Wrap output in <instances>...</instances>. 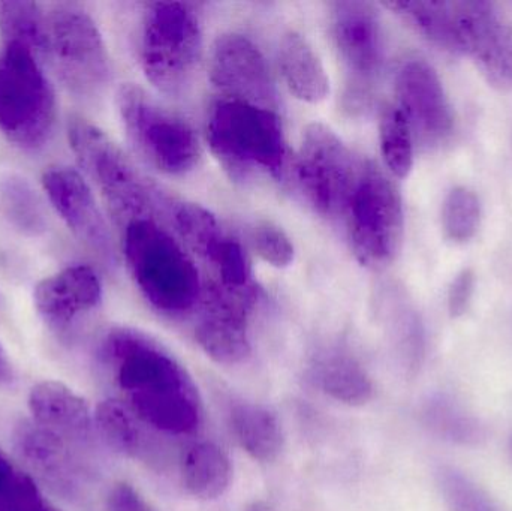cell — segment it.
<instances>
[{
    "mask_svg": "<svg viewBox=\"0 0 512 511\" xmlns=\"http://www.w3.org/2000/svg\"><path fill=\"white\" fill-rule=\"evenodd\" d=\"M231 428L240 446L258 462H273L283 449V431L276 414L264 405L239 402L230 411Z\"/></svg>",
    "mask_w": 512,
    "mask_h": 511,
    "instance_id": "cell-23",
    "label": "cell"
},
{
    "mask_svg": "<svg viewBox=\"0 0 512 511\" xmlns=\"http://www.w3.org/2000/svg\"><path fill=\"white\" fill-rule=\"evenodd\" d=\"M95 422L98 434L117 452L134 459L149 456L147 426L119 399H108L99 404Z\"/></svg>",
    "mask_w": 512,
    "mask_h": 511,
    "instance_id": "cell-25",
    "label": "cell"
},
{
    "mask_svg": "<svg viewBox=\"0 0 512 511\" xmlns=\"http://www.w3.org/2000/svg\"><path fill=\"white\" fill-rule=\"evenodd\" d=\"M249 245L265 263L276 269H285L294 261V243L288 234L270 221H258L249 227Z\"/></svg>",
    "mask_w": 512,
    "mask_h": 511,
    "instance_id": "cell-32",
    "label": "cell"
},
{
    "mask_svg": "<svg viewBox=\"0 0 512 511\" xmlns=\"http://www.w3.org/2000/svg\"><path fill=\"white\" fill-rule=\"evenodd\" d=\"M361 162L330 126L310 123L295 156V180L315 212L324 218H343L360 176Z\"/></svg>",
    "mask_w": 512,
    "mask_h": 511,
    "instance_id": "cell-10",
    "label": "cell"
},
{
    "mask_svg": "<svg viewBox=\"0 0 512 511\" xmlns=\"http://www.w3.org/2000/svg\"><path fill=\"white\" fill-rule=\"evenodd\" d=\"M14 446L26 467L63 497H77L89 479L80 452L33 420L15 426Z\"/></svg>",
    "mask_w": 512,
    "mask_h": 511,
    "instance_id": "cell-18",
    "label": "cell"
},
{
    "mask_svg": "<svg viewBox=\"0 0 512 511\" xmlns=\"http://www.w3.org/2000/svg\"><path fill=\"white\" fill-rule=\"evenodd\" d=\"M48 56L69 92L99 95L110 83L111 60L92 15L78 3L59 2L47 12Z\"/></svg>",
    "mask_w": 512,
    "mask_h": 511,
    "instance_id": "cell-9",
    "label": "cell"
},
{
    "mask_svg": "<svg viewBox=\"0 0 512 511\" xmlns=\"http://www.w3.org/2000/svg\"><path fill=\"white\" fill-rule=\"evenodd\" d=\"M474 273L471 270H463L450 288V296H448V305L453 317L465 314L469 302H471L472 291H474Z\"/></svg>",
    "mask_w": 512,
    "mask_h": 511,
    "instance_id": "cell-34",
    "label": "cell"
},
{
    "mask_svg": "<svg viewBox=\"0 0 512 511\" xmlns=\"http://www.w3.org/2000/svg\"><path fill=\"white\" fill-rule=\"evenodd\" d=\"M203 24L189 3H147L141 21L140 63L159 92L182 96L194 84L203 59Z\"/></svg>",
    "mask_w": 512,
    "mask_h": 511,
    "instance_id": "cell-4",
    "label": "cell"
},
{
    "mask_svg": "<svg viewBox=\"0 0 512 511\" xmlns=\"http://www.w3.org/2000/svg\"><path fill=\"white\" fill-rule=\"evenodd\" d=\"M57 117L53 86L42 60L20 45L0 53V131L23 149L41 147Z\"/></svg>",
    "mask_w": 512,
    "mask_h": 511,
    "instance_id": "cell-8",
    "label": "cell"
},
{
    "mask_svg": "<svg viewBox=\"0 0 512 511\" xmlns=\"http://www.w3.org/2000/svg\"><path fill=\"white\" fill-rule=\"evenodd\" d=\"M0 36L5 45H20L47 60V12L39 3L0 2Z\"/></svg>",
    "mask_w": 512,
    "mask_h": 511,
    "instance_id": "cell-26",
    "label": "cell"
},
{
    "mask_svg": "<svg viewBox=\"0 0 512 511\" xmlns=\"http://www.w3.org/2000/svg\"><path fill=\"white\" fill-rule=\"evenodd\" d=\"M258 299L204 287L195 326L204 353L221 365H239L252 353L251 317Z\"/></svg>",
    "mask_w": 512,
    "mask_h": 511,
    "instance_id": "cell-14",
    "label": "cell"
},
{
    "mask_svg": "<svg viewBox=\"0 0 512 511\" xmlns=\"http://www.w3.org/2000/svg\"><path fill=\"white\" fill-rule=\"evenodd\" d=\"M99 360L119 390V401L147 428L176 437L198 431L204 411L197 386L158 342L119 327L102 339Z\"/></svg>",
    "mask_w": 512,
    "mask_h": 511,
    "instance_id": "cell-1",
    "label": "cell"
},
{
    "mask_svg": "<svg viewBox=\"0 0 512 511\" xmlns=\"http://www.w3.org/2000/svg\"><path fill=\"white\" fill-rule=\"evenodd\" d=\"M343 219L361 266L379 270L394 263L405 237L403 201L393 180L375 162H361Z\"/></svg>",
    "mask_w": 512,
    "mask_h": 511,
    "instance_id": "cell-7",
    "label": "cell"
},
{
    "mask_svg": "<svg viewBox=\"0 0 512 511\" xmlns=\"http://www.w3.org/2000/svg\"><path fill=\"white\" fill-rule=\"evenodd\" d=\"M123 254L144 299L167 315H183L200 305V270L183 243L155 216L123 225Z\"/></svg>",
    "mask_w": 512,
    "mask_h": 511,
    "instance_id": "cell-2",
    "label": "cell"
},
{
    "mask_svg": "<svg viewBox=\"0 0 512 511\" xmlns=\"http://www.w3.org/2000/svg\"><path fill=\"white\" fill-rule=\"evenodd\" d=\"M454 53L471 57L487 83L512 90V17L504 5L486 0H454Z\"/></svg>",
    "mask_w": 512,
    "mask_h": 511,
    "instance_id": "cell-12",
    "label": "cell"
},
{
    "mask_svg": "<svg viewBox=\"0 0 512 511\" xmlns=\"http://www.w3.org/2000/svg\"><path fill=\"white\" fill-rule=\"evenodd\" d=\"M209 75L221 98L277 107L273 72L258 45L242 33L219 36L210 51Z\"/></svg>",
    "mask_w": 512,
    "mask_h": 511,
    "instance_id": "cell-13",
    "label": "cell"
},
{
    "mask_svg": "<svg viewBox=\"0 0 512 511\" xmlns=\"http://www.w3.org/2000/svg\"><path fill=\"white\" fill-rule=\"evenodd\" d=\"M54 511H60V510H57V509H56V510H54Z\"/></svg>",
    "mask_w": 512,
    "mask_h": 511,
    "instance_id": "cell-36",
    "label": "cell"
},
{
    "mask_svg": "<svg viewBox=\"0 0 512 511\" xmlns=\"http://www.w3.org/2000/svg\"><path fill=\"white\" fill-rule=\"evenodd\" d=\"M0 203L12 225L23 233H44L48 225L44 201L21 176H8L0 182Z\"/></svg>",
    "mask_w": 512,
    "mask_h": 511,
    "instance_id": "cell-27",
    "label": "cell"
},
{
    "mask_svg": "<svg viewBox=\"0 0 512 511\" xmlns=\"http://www.w3.org/2000/svg\"><path fill=\"white\" fill-rule=\"evenodd\" d=\"M481 221V204L477 194L457 186L447 195L442 207L445 237L454 243H466L477 234Z\"/></svg>",
    "mask_w": 512,
    "mask_h": 511,
    "instance_id": "cell-31",
    "label": "cell"
},
{
    "mask_svg": "<svg viewBox=\"0 0 512 511\" xmlns=\"http://www.w3.org/2000/svg\"><path fill=\"white\" fill-rule=\"evenodd\" d=\"M397 107L420 146L438 147L454 128V114L438 72L424 60H409L396 78Z\"/></svg>",
    "mask_w": 512,
    "mask_h": 511,
    "instance_id": "cell-15",
    "label": "cell"
},
{
    "mask_svg": "<svg viewBox=\"0 0 512 511\" xmlns=\"http://www.w3.org/2000/svg\"><path fill=\"white\" fill-rule=\"evenodd\" d=\"M116 104L132 149L150 167L168 176H185L200 165L203 144L194 126L146 89L122 84Z\"/></svg>",
    "mask_w": 512,
    "mask_h": 511,
    "instance_id": "cell-5",
    "label": "cell"
},
{
    "mask_svg": "<svg viewBox=\"0 0 512 511\" xmlns=\"http://www.w3.org/2000/svg\"><path fill=\"white\" fill-rule=\"evenodd\" d=\"M68 138L83 176L92 180L120 224L155 216V189L107 132L87 120L74 119L69 123Z\"/></svg>",
    "mask_w": 512,
    "mask_h": 511,
    "instance_id": "cell-6",
    "label": "cell"
},
{
    "mask_svg": "<svg viewBox=\"0 0 512 511\" xmlns=\"http://www.w3.org/2000/svg\"><path fill=\"white\" fill-rule=\"evenodd\" d=\"M280 74L289 92L306 104H321L330 95V77L309 39L291 30L282 36L277 51Z\"/></svg>",
    "mask_w": 512,
    "mask_h": 511,
    "instance_id": "cell-21",
    "label": "cell"
},
{
    "mask_svg": "<svg viewBox=\"0 0 512 511\" xmlns=\"http://www.w3.org/2000/svg\"><path fill=\"white\" fill-rule=\"evenodd\" d=\"M330 20L334 47L346 72L358 83H372L385 57L378 9L367 2H337L331 5Z\"/></svg>",
    "mask_w": 512,
    "mask_h": 511,
    "instance_id": "cell-17",
    "label": "cell"
},
{
    "mask_svg": "<svg viewBox=\"0 0 512 511\" xmlns=\"http://www.w3.org/2000/svg\"><path fill=\"white\" fill-rule=\"evenodd\" d=\"M414 135L397 105H388L379 120V146L385 167L397 179H405L414 167Z\"/></svg>",
    "mask_w": 512,
    "mask_h": 511,
    "instance_id": "cell-29",
    "label": "cell"
},
{
    "mask_svg": "<svg viewBox=\"0 0 512 511\" xmlns=\"http://www.w3.org/2000/svg\"><path fill=\"white\" fill-rule=\"evenodd\" d=\"M42 186L72 234L99 257L113 260V237L86 177L68 165H53L42 174Z\"/></svg>",
    "mask_w": 512,
    "mask_h": 511,
    "instance_id": "cell-16",
    "label": "cell"
},
{
    "mask_svg": "<svg viewBox=\"0 0 512 511\" xmlns=\"http://www.w3.org/2000/svg\"><path fill=\"white\" fill-rule=\"evenodd\" d=\"M35 480L0 449V511H54Z\"/></svg>",
    "mask_w": 512,
    "mask_h": 511,
    "instance_id": "cell-30",
    "label": "cell"
},
{
    "mask_svg": "<svg viewBox=\"0 0 512 511\" xmlns=\"http://www.w3.org/2000/svg\"><path fill=\"white\" fill-rule=\"evenodd\" d=\"M102 300L98 273L89 266H69L42 279L33 290V305L51 329L65 330L95 311Z\"/></svg>",
    "mask_w": 512,
    "mask_h": 511,
    "instance_id": "cell-19",
    "label": "cell"
},
{
    "mask_svg": "<svg viewBox=\"0 0 512 511\" xmlns=\"http://www.w3.org/2000/svg\"><path fill=\"white\" fill-rule=\"evenodd\" d=\"M108 511H155L128 483H117L107 498Z\"/></svg>",
    "mask_w": 512,
    "mask_h": 511,
    "instance_id": "cell-33",
    "label": "cell"
},
{
    "mask_svg": "<svg viewBox=\"0 0 512 511\" xmlns=\"http://www.w3.org/2000/svg\"><path fill=\"white\" fill-rule=\"evenodd\" d=\"M207 141L236 182L280 180L288 165V143L273 108L219 98L207 117Z\"/></svg>",
    "mask_w": 512,
    "mask_h": 511,
    "instance_id": "cell-3",
    "label": "cell"
},
{
    "mask_svg": "<svg viewBox=\"0 0 512 511\" xmlns=\"http://www.w3.org/2000/svg\"><path fill=\"white\" fill-rule=\"evenodd\" d=\"M32 420L71 444L78 452L95 443V414L87 402L66 384L41 381L29 393Z\"/></svg>",
    "mask_w": 512,
    "mask_h": 511,
    "instance_id": "cell-20",
    "label": "cell"
},
{
    "mask_svg": "<svg viewBox=\"0 0 512 511\" xmlns=\"http://www.w3.org/2000/svg\"><path fill=\"white\" fill-rule=\"evenodd\" d=\"M15 380L14 366L5 348L0 344V387L12 386Z\"/></svg>",
    "mask_w": 512,
    "mask_h": 511,
    "instance_id": "cell-35",
    "label": "cell"
},
{
    "mask_svg": "<svg viewBox=\"0 0 512 511\" xmlns=\"http://www.w3.org/2000/svg\"><path fill=\"white\" fill-rule=\"evenodd\" d=\"M180 476L192 497L216 500L230 488L233 465L222 447L210 441H201L183 455Z\"/></svg>",
    "mask_w": 512,
    "mask_h": 511,
    "instance_id": "cell-22",
    "label": "cell"
},
{
    "mask_svg": "<svg viewBox=\"0 0 512 511\" xmlns=\"http://www.w3.org/2000/svg\"><path fill=\"white\" fill-rule=\"evenodd\" d=\"M384 6L427 41L454 53L451 2H390Z\"/></svg>",
    "mask_w": 512,
    "mask_h": 511,
    "instance_id": "cell-28",
    "label": "cell"
},
{
    "mask_svg": "<svg viewBox=\"0 0 512 511\" xmlns=\"http://www.w3.org/2000/svg\"><path fill=\"white\" fill-rule=\"evenodd\" d=\"M173 224L185 248L209 270L210 285L258 299L248 251L215 213L201 204L180 203L174 207Z\"/></svg>",
    "mask_w": 512,
    "mask_h": 511,
    "instance_id": "cell-11",
    "label": "cell"
},
{
    "mask_svg": "<svg viewBox=\"0 0 512 511\" xmlns=\"http://www.w3.org/2000/svg\"><path fill=\"white\" fill-rule=\"evenodd\" d=\"M313 377L322 392L348 405H364L372 399L373 384L360 363L342 351L322 354L313 365Z\"/></svg>",
    "mask_w": 512,
    "mask_h": 511,
    "instance_id": "cell-24",
    "label": "cell"
}]
</instances>
